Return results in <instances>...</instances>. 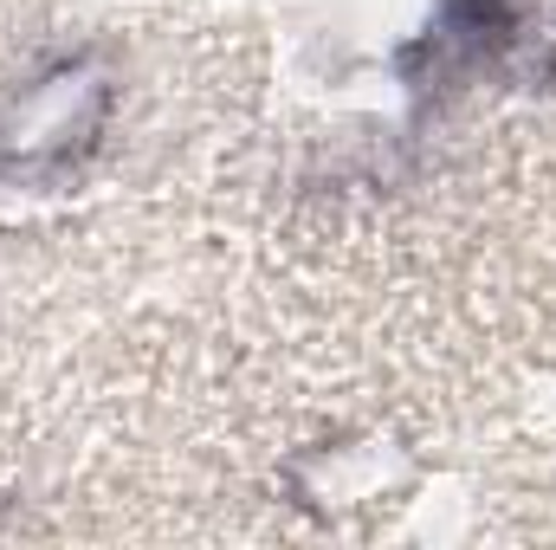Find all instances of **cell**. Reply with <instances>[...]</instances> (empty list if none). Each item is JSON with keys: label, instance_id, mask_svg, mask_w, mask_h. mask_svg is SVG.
<instances>
[{"label": "cell", "instance_id": "6da1fadb", "mask_svg": "<svg viewBox=\"0 0 556 550\" xmlns=\"http://www.w3.org/2000/svg\"><path fill=\"white\" fill-rule=\"evenodd\" d=\"M117 111V78L98 52H59L0 98V175H59L85 162Z\"/></svg>", "mask_w": 556, "mask_h": 550}]
</instances>
